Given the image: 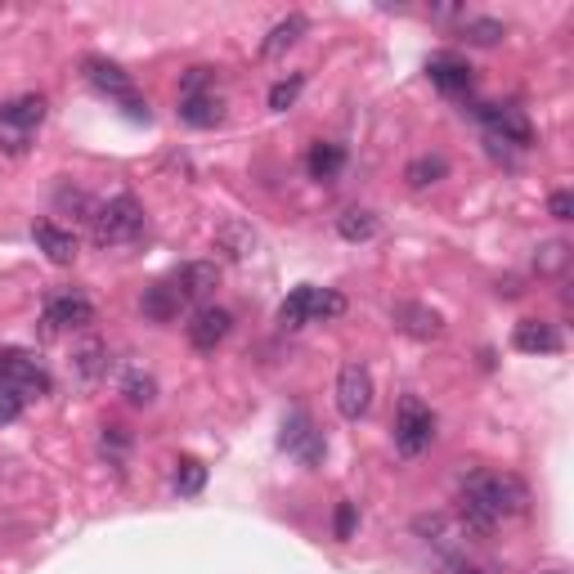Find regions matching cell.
Wrapping results in <instances>:
<instances>
[{
    "mask_svg": "<svg viewBox=\"0 0 574 574\" xmlns=\"http://www.w3.org/2000/svg\"><path fill=\"white\" fill-rule=\"evenodd\" d=\"M426 77H431L435 90H445V94H471V63L458 59V54H431Z\"/></svg>",
    "mask_w": 574,
    "mask_h": 574,
    "instance_id": "4fadbf2b",
    "label": "cell"
},
{
    "mask_svg": "<svg viewBox=\"0 0 574 574\" xmlns=\"http://www.w3.org/2000/svg\"><path fill=\"white\" fill-rule=\"evenodd\" d=\"M435 445V413L418 395H404L399 409H395V449L404 458H418Z\"/></svg>",
    "mask_w": 574,
    "mask_h": 574,
    "instance_id": "277c9868",
    "label": "cell"
},
{
    "mask_svg": "<svg viewBox=\"0 0 574 574\" xmlns=\"http://www.w3.org/2000/svg\"><path fill=\"white\" fill-rule=\"evenodd\" d=\"M86 77H90V86L99 90V94H109V99H117V104L135 117V122H149V104L140 94H135V81H130V73H122L117 63H109V59H99V54H90L86 59Z\"/></svg>",
    "mask_w": 574,
    "mask_h": 574,
    "instance_id": "8992f818",
    "label": "cell"
},
{
    "mask_svg": "<svg viewBox=\"0 0 574 574\" xmlns=\"http://www.w3.org/2000/svg\"><path fill=\"white\" fill-rule=\"evenodd\" d=\"M18 418H23V399H14V395L0 391V426H10V422H18Z\"/></svg>",
    "mask_w": 574,
    "mask_h": 574,
    "instance_id": "e575fe53",
    "label": "cell"
},
{
    "mask_svg": "<svg viewBox=\"0 0 574 574\" xmlns=\"http://www.w3.org/2000/svg\"><path fill=\"white\" fill-rule=\"evenodd\" d=\"M368 409H373V373L363 363H346L336 373V413L346 422H359Z\"/></svg>",
    "mask_w": 574,
    "mask_h": 574,
    "instance_id": "ba28073f",
    "label": "cell"
},
{
    "mask_svg": "<svg viewBox=\"0 0 574 574\" xmlns=\"http://www.w3.org/2000/svg\"><path fill=\"white\" fill-rule=\"evenodd\" d=\"M140 310H144V319H153V323H171V319H180V310H184V296H180L176 283H153V288L144 292V301H140Z\"/></svg>",
    "mask_w": 574,
    "mask_h": 574,
    "instance_id": "ac0fdd59",
    "label": "cell"
},
{
    "mask_svg": "<svg viewBox=\"0 0 574 574\" xmlns=\"http://www.w3.org/2000/svg\"><path fill=\"white\" fill-rule=\"evenodd\" d=\"M46 323L50 328H90L94 323V306L86 292H54L46 301Z\"/></svg>",
    "mask_w": 574,
    "mask_h": 574,
    "instance_id": "8fae6325",
    "label": "cell"
},
{
    "mask_svg": "<svg viewBox=\"0 0 574 574\" xmlns=\"http://www.w3.org/2000/svg\"><path fill=\"white\" fill-rule=\"evenodd\" d=\"M548 212H552V220H574V193L570 189H557L548 197Z\"/></svg>",
    "mask_w": 574,
    "mask_h": 574,
    "instance_id": "836d02e7",
    "label": "cell"
},
{
    "mask_svg": "<svg viewBox=\"0 0 574 574\" xmlns=\"http://www.w3.org/2000/svg\"><path fill=\"white\" fill-rule=\"evenodd\" d=\"M355 525H359V512H355V502H336V521H332L336 538H350V534H355Z\"/></svg>",
    "mask_w": 574,
    "mask_h": 574,
    "instance_id": "d6a6232c",
    "label": "cell"
},
{
    "mask_svg": "<svg viewBox=\"0 0 574 574\" xmlns=\"http://www.w3.org/2000/svg\"><path fill=\"white\" fill-rule=\"evenodd\" d=\"M216 247H220L225 256H233V260H247V256L256 252V233H252L243 220H225V225L216 229Z\"/></svg>",
    "mask_w": 574,
    "mask_h": 574,
    "instance_id": "44dd1931",
    "label": "cell"
},
{
    "mask_svg": "<svg viewBox=\"0 0 574 574\" xmlns=\"http://www.w3.org/2000/svg\"><path fill=\"white\" fill-rule=\"evenodd\" d=\"M431 18L449 23V18H467V10H462V5H431Z\"/></svg>",
    "mask_w": 574,
    "mask_h": 574,
    "instance_id": "d590c367",
    "label": "cell"
},
{
    "mask_svg": "<svg viewBox=\"0 0 574 574\" xmlns=\"http://www.w3.org/2000/svg\"><path fill=\"white\" fill-rule=\"evenodd\" d=\"M73 363H77V378H81L86 386H94L99 378L109 373V346H104V342H94V336H90V342H81V346H77Z\"/></svg>",
    "mask_w": 574,
    "mask_h": 574,
    "instance_id": "603a6c76",
    "label": "cell"
},
{
    "mask_svg": "<svg viewBox=\"0 0 574 574\" xmlns=\"http://www.w3.org/2000/svg\"><path fill=\"white\" fill-rule=\"evenodd\" d=\"M229 332H233V315L225 306H202L193 315V323H189V346L202 350V355H212Z\"/></svg>",
    "mask_w": 574,
    "mask_h": 574,
    "instance_id": "9c48e42d",
    "label": "cell"
},
{
    "mask_svg": "<svg viewBox=\"0 0 574 574\" xmlns=\"http://www.w3.org/2000/svg\"><path fill=\"white\" fill-rule=\"evenodd\" d=\"M202 485H207V467H202L197 458H180L176 462V489L184 498H193V494H202Z\"/></svg>",
    "mask_w": 574,
    "mask_h": 574,
    "instance_id": "83f0119b",
    "label": "cell"
},
{
    "mask_svg": "<svg viewBox=\"0 0 574 574\" xmlns=\"http://www.w3.org/2000/svg\"><path fill=\"white\" fill-rule=\"evenodd\" d=\"M346 310V296L332 288H296L283 306H279V323L283 328H306L319 319H336Z\"/></svg>",
    "mask_w": 574,
    "mask_h": 574,
    "instance_id": "5b68a950",
    "label": "cell"
},
{
    "mask_svg": "<svg viewBox=\"0 0 574 574\" xmlns=\"http://www.w3.org/2000/svg\"><path fill=\"white\" fill-rule=\"evenodd\" d=\"M310 31V18L306 14H288V18H279L275 27H269V37L260 41V59H279V54H288L301 37Z\"/></svg>",
    "mask_w": 574,
    "mask_h": 574,
    "instance_id": "2e32d148",
    "label": "cell"
},
{
    "mask_svg": "<svg viewBox=\"0 0 574 574\" xmlns=\"http://www.w3.org/2000/svg\"><path fill=\"white\" fill-rule=\"evenodd\" d=\"M306 166H310V180H336V176H342V166H346V149L319 140V144H310Z\"/></svg>",
    "mask_w": 574,
    "mask_h": 574,
    "instance_id": "7402d4cb",
    "label": "cell"
},
{
    "mask_svg": "<svg viewBox=\"0 0 574 574\" xmlns=\"http://www.w3.org/2000/svg\"><path fill=\"white\" fill-rule=\"evenodd\" d=\"M454 574H494V570H489V565H471V561H462Z\"/></svg>",
    "mask_w": 574,
    "mask_h": 574,
    "instance_id": "8d00e7d4",
    "label": "cell"
},
{
    "mask_svg": "<svg viewBox=\"0 0 574 574\" xmlns=\"http://www.w3.org/2000/svg\"><path fill=\"white\" fill-rule=\"evenodd\" d=\"M46 122V99L41 94H23V99H10V104H0V126H10L18 135L37 130Z\"/></svg>",
    "mask_w": 574,
    "mask_h": 574,
    "instance_id": "9a60e30c",
    "label": "cell"
},
{
    "mask_svg": "<svg viewBox=\"0 0 574 574\" xmlns=\"http://www.w3.org/2000/svg\"><path fill=\"white\" fill-rule=\"evenodd\" d=\"M301 90H306V73H292V77L275 81V90H269V109H275V113H288L296 99H301Z\"/></svg>",
    "mask_w": 574,
    "mask_h": 574,
    "instance_id": "f1b7e54d",
    "label": "cell"
},
{
    "mask_svg": "<svg viewBox=\"0 0 574 574\" xmlns=\"http://www.w3.org/2000/svg\"><path fill=\"white\" fill-rule=\"evenodd\" d=\"M395 323L409 336H418V342H435V336L445 332V319L435 315L431 306H422V301H399V306H395Z\"/></svg>",
    "mask_w": 574,
    "mask_h": 574,
    "instance_id": "5bb4252c",
    "label": "cell"
},
{
    "mask_svg": "<svg viewBox=\"0 0 574 574\" xmlns=\"http://www.w3.org/2000/svg\"><path fill=\"white\" fill-rule=\"evenodd\" d=\"M565 260H570V247L557 239V243H544V247H538V256H534V269H538V275H561V269H565Z\"/></svg>",
    "mask_w": 574,
    "mask_h": 574,
    "instance_id": "4dcf8cb0",
    "label": "cell"
},
{
    "mask_svg": "<svg viewBox=\"0 0 574 574\" xmlns=\"http://www.w3.org/2000/svg\"><path fill=\"white\" fill-rule=\"evenodd\" d=\"M216 86V67H189V73L180 77V99H197V94H212Z\"/></svg>",
    "mask_w": 574,
    "mask_h": 574,
    "instance_id": "f546056e",
    "label": "cell"
},
{
    "mask_svg": "<svg viewBox=\"0 0 574 574\" xmlns=\"http://www.w3.org/2000/svg\"><path fill=\"white\" fill-rule=\"evenodd\" d=\"M538 574H565V570H538Z\"/></svg>",
    "mask_w": 574,
    "mask_h": 574,
    "instance_id": "74e56055",
    "label": "cell"
},
{
    "mask_svg": "<svg viewBox=\"0 0 574 574\" xmlns=\"http://www.w3.org/2000/svg\"><path fill=\"white\" fill-rule=\"evenodd\" d=\"M99 449H104L109 458H122L130 449V435L122 426H104V435H99Z\"/></svg>",
    "mask_w": 574,
    "mask_h": 574,
    "instance_id": "1f68e13d",
    "label": "cell"
},
{
    "mask_svg": "<svg viewBox=\"0 0 574 574\" xmlns=\"http://www.w3.org/2000/svg\"><path fill=\"white\" fill-rule=\"evenodd\" d=\"M458 37H462L467 46H498L502 37H508V27H502L498 18H462Z\"/></svg>",
    "mask_w": 574,
    "mask_h": 574,
    "instance_id": "484cf974",
    "label": "cell"
},
{
    "mask_svg": "<svg viewBox=\"0 0 574 574\" xmlns=\"http://www.w3.org/2000/svg\"><path fill=\"white\" fill-rule=\"evenodd\" d=\"M216 283H220V269H216L212 260H189V265L180 269V279H176V288H180V296H184V301L207 296Z\"/></svg>",
    "mask_w": 574,
    "mask_h": 574,
    "instance_id": "d6986e66",
    "label": "cell"
},
{
    "mask_svg": "<svg viewBox=\"0 0 574 574\" xmlns=\"http://www.w3.org/2000/svg\"><path fill=\"white\" fill-rule=\"evenodd\" d=\"M31 239H37V247H41L54 265H73V260H77V239H73L67 229H59L54 220L31 225Z\"/></svg>",
    "mask_w": 574,
    "mask_h": 574,
    "instance_id": "e0dca14e",
    "label": "cell"
},
{
    "mask_svg": "<svg viewBox=\"0 0 574 574\" xmlns=\"http://www.w3.org/2000/svg\"><path fill=\"white\" fill-rule=\"evenodd\" d=\"M476 117L485 122V140H498V144H512V149H530L534 144V126L521 109L512 104H481Z\"/></svg>",
    "mask_w": 574,
    "mask_h": 574,
    "instance_id": "52a82bcc",
    "label": "cell"
},
{
    "mask_svg": "<svg viewBox=\"0 0 574 574\" xmlns=\"http://www.w3.org/2000/svg\"><path fill=\"white\" fill-rule=\"evenodd\" d=\"M140 229H144V207L130 193L109 197L104 207H94V216H90V233L99 247H126L140 239Z\"/></svg>",
    "mask_w": 574,
    "mask_h": 574,
    "instance_id": "7a4b0ae2",
    "label": "cell"
},
{
    "mask_svg": "<svg viewBox=\"0 0 574 574\" xmlns=\"http://www.w3.org/2000/svg\"><path fill=\"white\" fill-rule=\"evenodd\" d=\"M449 176V157L445 153H422L409 162V171H404V180H409V189H431L441 184Z\"/></svg>",
    "mask_w": 574,
    "mask_h": 574,
    "instance_id": "ffe728a7",
    "label": "cell"
},
{
    "mask_svg": "<svg viewBox=\"0 0 574 574\" xmlns=\"http://www.w3.org/2000/svg\"><path fill=\"white\" fill-rule=\"evenodd\" d=\"M122 395L135 404V409H149V404L157 399V378L144 373V368H130L126 382H122Z\"/></svg>",
    "mask_w": 574,
    "mask_h": 574,
    "instance_id": "4316f807",
    "label": "cell"
},
{
    "mask_svg": "<svg viewBox=\"0 0 574 574\" xmlns=\"http://www.w3.org/2000/svg\"><path fill=\"white\" fill-rule=\"evenodd\" d=\"M378 216L373 212H363V207H350V212H342L336 216V233H342L346 243H373L378 239Z\"/></svg>",
    "mask_w": 574,
    "mask_h": 574,
    "instance_id": "cb8c5ba5",
    "label": "cell"
},
{
    "mask_svg": "<svg viewBox=\"0 0 574 574\" xmlns=\"http://www.w3.org/2000/svg\"><path fill=\"white\" fill-rule=\"evenodd\" d=\"M0 391L14 395V399H23V404L50 395L46 363L37 355H27V350H0Z\"/></svg>",
    "mask_w": 574,
    "mask_h": 574,
    "instance_id": "3957f363",
    "label": "cell"
},
{
    "mask_svg": "<svg viewBox=\"0 0 574 574\" xmlns=\"http://www.w3.org/2000/svg\"><path fill=\"white\" fill-rule=\"evenodd\" d=\"M512 346H516L521 355H557V350H561V332H557V323H548V319H521V323L512 328Z\"/></svg>",
    "mask_w": 574,
    "mask_h": 574,
    "instance_id": "7c38bea8",
    "label": "cell"
},
{
    "mask_svg": "<svg viewBox=\"0 0 574 574\" xmlns=\"http://www.w3.org/2000/svg\"><path fill=\"white\" fill-rule=\"evenodd\" d=\"M283 449H292L306 467H315L319 458H323V435L315 431V422H310V413H288V422H283Z\"/></svg>",
    "mask_w": 574,
    "mask_h": 574,
    "instance_id": "30bf717a",
    "label": "cell"
},
{
    "mask_svg": "<svg viewBox=\"0 0 574 574\" xmlns=\"http://www.w3.org/2000/svg\"><path fill=\"white\" fill-rule=\"evenodd\" d=\"M220 117H225V109H220V99H216V94L180 99V122H184V126H193V130H207V126H216Z\"/></svg>",
    "mask_w": 574,
    "mask_h": 574,
    "instance_id": "d4e9b609",
    "label": "cell"
},
{
    "mask_svg": "<svg viewBox=\"0 0 574 574\" xmlns=\"http://www.w3.org/2000/svg\"><path fill=\"white\" fill-rule=\"evenodd\" d=\"M458 512L467 534H489L502 521L530 512V485L512 471H471L458 489Z\"/></svg>",
    "mask_w": 574,
    "mask_h": 574,
    "instance_id": "6da1fadb",
    "label": "cell"
}]
</instances>
